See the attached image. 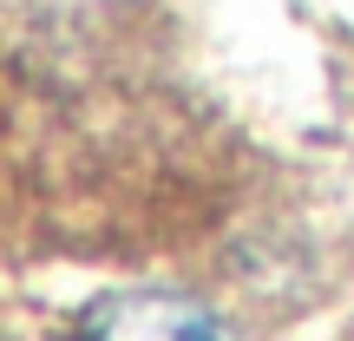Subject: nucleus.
Masks as SVG:
<instances>
[{
    "label": "nucleus",
    "instance_id": "f257e3e1",
    "mask_svg": "<svg viewBox=\"0 0 354 341\" xmlns=\"http://www.w3.org/2000/svg\"><path fill=\"white\" fill-rule=\"evenodd\" d=\"M73 341H236L223 329V315H210L190 295H158V289H131L99 302L79 322Z\"/></svg>",
    "mask_w": 354,
    "mask_h": 341
}]
</instances>
